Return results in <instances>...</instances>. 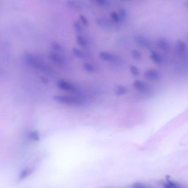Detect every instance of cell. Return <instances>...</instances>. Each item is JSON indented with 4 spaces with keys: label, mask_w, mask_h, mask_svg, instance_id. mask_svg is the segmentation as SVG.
<instances>
[{
    "label": "cell",
    "mask_w": 188,
    "mask_h": 188,
    "mask_svg": "<svg viewBox=\"0 0 188 188\" xmlns=\"http://www.w3.org/2000/svg\"><path fill=\"white\" fill-rule=\"evenodd\" d=\"M25 58L26 62L35 69L47 74H54V71L52 68L34 55L27 54L25 55Z\"/></svg>",
    "instance_id": "cell-1"
},
{
    "label": "cell",
    "mask_w": 188,
    "mask_h": 188,
    "mask_svg": "<svg viewBox=\"0 0 188 188\" xmlns=\"http://www.w3.org/2000/svg\"><path fill=\"white\" fill-rule=\"evenodd\" d=\"M53 98L55 101L59 103L72 106H80L82 104L80 99L71 96L56 95L54 96Z\"/></svg>",
    "instance_id": "cell-2"
},
{
    "label": "cell",
    "mask_w": 188,
    "mask_h": 188,
    "mask_svg": "<svg viewBox=\"0 0 188 188\" xmlns=\"http://www.w3.org/2000/svg\"><path fill=\"white\" fill-rule=\"evenodd\" d=\"M57 86L60 89L66 91L76 92L78 91L77 88L74 85L63 80L57 81Z\"/></svg>",
    "instance_id": "cell-3"
},
{
    "label": "cell",
    "mask_w": 188,
    "mask_h": 188,
    "mask_svg": "<svg viewBox=\"0 0 188 188\" xmlns=\"http://www.w3.org/2000/svg\"><path fill=\"white\" fill-rule=\"evenodd\" d=\"M49 58L50 60L56 64V65L61 67H64L65 65V59L60 55L54 52H50L49 55Z\"/></svg>",
    "instance_id": "cell-4"
},
{
    "label": "cell",
    "mask_w": 188,
    "mask_h": 188,
    "mask_svg": "<svg viewBox=\"0 0 188 188\" xmlns=\"http://www.w3.org/2000/svg\"><path fill=\"white\" fill-rule=\"evenodd\" d=\"M51 47L55 51L60 52H65V48L62 46L61 45L58 43L53 42L51 44Z\"/></svg>",
    "instance_id": "cell-5"
},
{
    "label": "cell",
    "mask_w": 188,
    "mask_h": 188,
    "mask_svg": "<svg viewBox=\"0 0 188 188\" xmlns=\"http://www.w3.org/2000/svg\"><path fill=\"white\" fill-rule=\"evenodd\" d=\"M128 90L126 87L123 86H118L115 90V93L117 96L123 95L127 93Z\"/></svg>",
    "instance_id": "cell-6"
},
{
    "label": "cell",
    "mask_w": 188,
    "mask_h": 188,
    "mask_svg": "<svg viewBox=\"0 0 188 188\" xmlns=\"http://www.w3.org/2000/svg\"><path fill=\"white\" fill-rule=\"evenodd\" d=\"M100 56L102 60L105 61L112 60L114 59V57L112 55L107 52H101L100 53Z\"/></svg>",
    "instance_id": "cell-7"
},
{
    "label": "cell",
    "mask_w": 188,
    "mask_h": 188,
    "mask_svg": "<svg viewBox=\"0 0 188 188\" xmlns=\"http://www.w3.org/2000/svg\"><path fill=\"white\" fill-rule=\"evenodd\" d=\"M137 40L141 45L146 47L148 48H151V44L147 40L142 37H139L137 38Z\"/></svg>",
    "instance_id": "cell-8"
},
{
    "label": "cell",
    "mask_w": 188,
    "mask_h": 188,
    "mask_svg": "<svg viewBox=\"0 0 188 188\" xmlns=\"http://www.w3.org/2000/svg\"><path fill=\"white\" fill-rule=\"evenodd\" d=\"M133 85L137 89L140 90L144 89L146 87V85L144 83L138 80L136 81L133 83Z\"/></svg>",
    "instance_id": "cell-9"
},
{
    "label": "cell",
    "mask_w": 188,
    "mask_h": 188,
    "mask_svg": "<svg viewBox=\"0 0 188 188\" xmlns=\"http://www.w3.org/2000/svg\"><path fill=\"white\" fill-rule=\"evenodd\" d=\"M72 52L75 56L78 57L84 58L85 56L84 53L76 48L72 49Z\"/></svg>",
    "instance_id": "cell-10"
},
{
    "label": "cell",
    "mask_w": 188,
    "mask_h": 188,
    "mask_svg": "<svg viewBox=\"0 0 188 188\" xmlns=\"http://www.w3.org/2000/svg\"><path fill=\"white\" fill-rule=\"evenodd\" d=\"M77 41L81 46L85 47L86 46V41L82 36L78 35L77 37Z\"/></svg>",
    "instance_id": "cell-11"
},
{
    "label": "cell",
    "mask_w": 188,
    "mask_h": 188,
    "mask_svg": "<svg viewBox=\"0 0 188 188\" xmlns=\"http://www.w3.org/2000/svg\"><path fill=\"white\" fill-rule=\"evenodd\" d=\"M29 138H30L32 140L36 141H39V133L37 131H34L31 132L29 134Z\"/></svg>",
    "instance_id": "cell-12"
},
{
    "label": "cell",
    "mask_w": 188,
    "mask_h": 188,
    "mask_svg": "<svg viewBox=\"0 0 188 188\" xmlns=\"http://www.w3.org/2000/svg\"><path fill=\"white\" fill-rule=\"evenodd\" d=\"M67 4L68 6L71 8H78L80 7V4L74 0H68Z\"/></svg>",
    "instance_id": "cell-13"
},
{
    "label": "cell",
    "mask_w": 188,
    "mask_h": 188,
    "mask_svg": "<svg viewBox=\"0 0 188 188\" xmlns=\"http://www.w3.org/2000/svg\"><path fill=\"white\" fill-rule=\"evenodd\" d=\"M30 170H24L21 173L19 178L20 180H23L26 178L27 176H28L30 174Z\"/></svg>",
    "instance_id": "cell-14"
},
{
    "label": "cell",
    "mask_w": 188,
    "mask_h": 188,
    "mask_svg": "<svg viewBox=\"0 0 188 188\" xmlns=\"http://www.w3.org/2000/svg\"><path fill=\"white\" fill-rule=\"evenodd\" d=\"M130 70H131L132 74L134 76H138L139 74V72L138 68L135 67V66H131L130 67Z\"/></svg>",
    "instance_id": "cell-15"
},
{
    "label": "cell",
    "mask_w": 188,
    "mask_h": 188,
    "mask_svg": "<svg viewBox=\"0 0 188 188\" xmlns=\"http://www.w3.org/2000/svg\"><path fill=\"white\" fill-rule=\"evenodd\" d=\"M132 55L134 59H139L141 58L142 55L138 51L134 50L132 51Z\"/></svg>",
    "instance_id": "cell-16"
},
{
    "label": "cell",
    "mask_w": 188,
    "mask_h": 188,
    "mask_svg": "<svg viewBox=\"0 0 188 188\" xmlns=\"http://www.w3.org/2000/svg\"><path fill=\"white\" fill-rule=\"evenodd\" d=\"M166 187L168 188H177L180 187L179 185L176 183L170 181L165 185Z\"/></svg>",
    "instance_id": "cell-17"
},
{
    "label": "cell",
    "mask_w": 188,
    "mask_h": 188,
    "mask_svg": "<svg viewBox=\"0 0 188 188\" xmlns=\"http://www.w3.org/2000/svg\"><path fill=\"white\" fill-rule=\"evenodd\" d=\"M74 26L75 29L78 32H81L82 31V29L80 24L77 22H75L74 24Z\"/></svg>",
    "instance_id": "cell-18"
},
{
    "label": "cell",
    "mask_w": 188,
    "mask_h": 188,
    "mask_svg": "<svg viewBox=\"0 0 188 188\" xmlns=\"http://www.w3.org/2000/svg\"><path fill=\"white\" fill-rule=\"evenodd\" d=\"M84 67L85 70L88 71H91L93 70V66L89 63L85 64Z\"/></svg>",
    "instance_id": "cell-19"
},
{
    "label": "cell",
    "mask_w": 188,
    "mask_h": 188,
    "mask_svg": "<svg viewBox=\"0 0 188 188\" xmlns=\"http://www.w3.org/2000/svg\"><path fill=\"white\" fill-rule=\"evenodd\" d=\"M134 187L138 188L146 187V185L140 183H136L134 185Z\"/></svg>",
    "instance_id": "cell-20"
},
{
    "label": "cell",
    "mask_w": 188,
    "mask_h": 188,
    "mask_svg": "<svg viewBox=\"0 0 188 188\" xmlns=\"http://www.w3.org/2000/svg\"><path fill=\"white\" fill-rule=\"evenodd\" d=\"M112 18L114 19V20H115V21H118V15L117 13H113L112 14Z\"/></svg>",
    "instance_id": "cell-21"
},
{
    "label": "cell",
    "mask_w": 188,
    "mask_h": 188,
    "mask_svg": "<svg viewBox=\"0 0 188 188\" xmlns=\"http://www.w3.org/2000/svg\"><path fill=\"white\" fill-rule=\"evenodd\" d=\"M80 19L81 21H82V22L83 24H84L85 25H86L87 24V21L86 20V18H85L84 16H80Z\"/></svg>",
    "instance_id": "cell-22"
},
{
    "label": "cell",
    "mask_w": 188,
    "mask_h": 188,
    "mask_svg": "<svg viewBox=\"0 0 188 188\" xmlns=\"http://www.w3.org/2000/svg\"><path fill=\"white\" fill-rule=\"evenodd\" d=\"M40 80H41L42 82L44 83V84H47L49 83V81L48 79L44 77H41L40 78Z\"/></svg>",
    "instance_id": "cell-23"
},
{
    "label": "cell",
    "mask_w": 188,
    "mask_h": 188,
    "mask_svg": "<svg viewBox=\"0 0 188 188\" xmlns=\"http://www.w3.org/2000/svg\"><path fill=\"white\" fill-rule=\"evenodd\" d=\"M93 1L96 2V3L99 4H101V5L103 4L105 2V0H93Z\"/></svg>",
    "instance_id": "cell-24"
}]
</instances>
